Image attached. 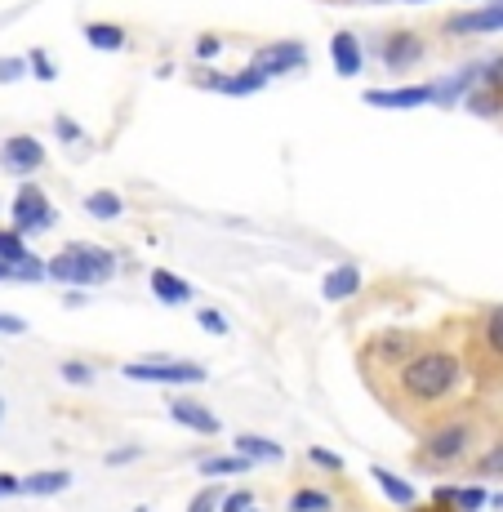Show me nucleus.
I'll return each instance as SVG.
<instances>
[{
  "instance_id": "nucleus-37",
  "label": "nucleus",
  "mask_w": 503,
  "mask_h": 512,
  "mask_svg": "<svg viewBox=\"0 0 503 512\" xmlns=\"http://www.w3.org/2000/svg\"><path fill=\"white\" fill-rule=\"evenodd\" d=\"M308 464H312V468H325V472H343V459L334 455V450H321V446L308 450Z\"/></svg>"
},
{
  "instance_id": "nucleus-33",
  "label": "nucleus",
  "mask_w": 503,
  "mask_h": 512,
  "mask_svg": "<svg viewBox=\"0 0 503 512\" xmlns=\"http://www.w3.org/2000/svg\"><path fill=\"white\" fill-rule=\"evenodd\" d=\"M58 374H63L67 383H76V388L94 383V366H85V361H63V366H58Z\"/></svg>"
},
{
  "instance_id": "nucleus-36",
  "label": "nucleus",
  "mask_w": 503,
  "mask_h": 512,
  "mask_svg": "<svg viewBox=\"0 0 503 512\" xmlns=\"http://www.w3.org/2000/svg\"><path fill=\"white\" fill-rule=\"evenodd\" d=\"M223 54V41L214 32H201L196 36V58H201V63H214V58Z\"/></svg>"
},
{
  "instance_id": "nucleus-15",
  "label": "nucleus",
  "mask_w": 503,
  "mask_h": 512,
  "mask_svg": "<svg viewBox=\"0 0 503 512\" xmlns=\"http://www.w3.org/2000/svg\"><path fill=\"white\" fill-rule=\"evenodd\" d=\"M357 290H361V268L357 263H339V268H330L325 272V281H321V299L325 303H348V299H357Z\"/></svg>"
},
{
  "instance_id": "nucleus-44",
  "label": "nucleus",
  "mask_w": 503,
  "mask_h": 512,
  "mask_svg": "<svg viewBox=\"0 0 503 512\" xmlns=\"http://www.w3.org/2000/svg\"><path fill=\"white\" fill-rule=\"evenodd\" d=\"M410 512H455V508H450V504H428V508H423V504H414Z\"/></svg>"
},
{
  "instance_id": "nucleus-48",
  "label": "nucleus",
  "mask_w": 503,
  "mask_h": 512,
  "mask_svg": "<svg viewBox=\"0 0 503 512\" xmlns=\"http://www.w3.org/2000/svg\"><path fill=\"white\" fill-rule=\"evenodd\" d=\"M406 5H428V0H406Z\"/></svg>"
},
{
  "instance_id": "nucleus-20",
  "label": "nucleus",
  "mask_w": 503,
  "mask_h": 512,
  "mask_svg": "<svg viewBox=\"0 0 503 512\" xmlns=\"http://www.w3.org/2000/svg\"><path fill=\"white\" fill-rule=\"evenodd\" d=\"M232 446H236V455L250 459V464H276V459H285V446H276L272 437H254V432H241Z\"/></svg>"
},
{
  "instance_id": "nucleus-39",
  "label": "nucleus",
  "mask_w": 503,
  "mask_h": 512,
  "mask_svg": "<svg viewBox=\"0 0 503 512\" xmlns=\"http://www.w3.org/2000/svg\"><path fill=\"white\" fill-rule=\"evenodd\" d=\"M138 459H143V450L138 446H121V450L107 455V468H125V464H138Z\"/></svg>"
},
{
  "instance_id": "nucleus-26",
  "label": "nucleus",
  "mask_w": 503,
  "mask_h": 512,
  "mask_svg": "<svg viewBox=\"0 0 503 512\" xmlns=\"http://www.w3.org/2000/svg\"><path fill=\"white\" fill-rule=\"evenodd\" d=\"M27 236L23 232H14V228H0V259L5 263H23L27 259Z\"/></svg>"
},
{
  "instance_id": "nucleus-32",
  "label": "nucleus",
  "mask_w": 503,
  "mask_h": 512,
  "mask_svg": "<svg viewBox=\"0 0 503 512\" xmlns=\"http://www.w3.org/2000/svg\"><path fill=\"white\" fill-rule=\"evenodd\" d=\"M223 504V495H219V486H201L192 495V504H187V512H219Z\"/></svg>"
},
{
  "instance_id": "nucleus-49",
  "label": "nucleus",
  "mask_w": 503,
  "mask_h": 512,
  "mask_svg": "<svg viewBox=\"0 0 503 512\" xmlns=\"http://www.w3.org/2000/svg\"><path fill=\"white\" fill-rule=\"evenodd\" d=\"M134 512H152V508H134Z\"/></svg>"
},
{
  "instance_id": "nucleus-38",
  "label": "nucleus",
  "mask_w": 503,
  "mask_h": 512,
  "mask_svg": "<svg viewBox=\"0 0 503 512\" xmlns=\"http://www.w3.org/2000/svg\"><path fill=\"white\" fill-rule=\"evenodd\" d=\"M54 134H58L63 143H81V125H76L67 112H58V116H54Z\"/></svg>"
},
{
  "instance_id": "nucleus-31",
  "label": "nucleus",
  "mask_w": 503,
  "mask_h": 512,
  "mask_svg": "<svg viewBox=\"0 0 503 512\" xmlns=\"http://www.w3.org/2000/svg\"><path fill=\"white\" fill-rule=\"evenodd\" d=\"M32 72L27 67V58H14V54H0V85H14V81H23V76Z\"/></svg>"
},
{
  "instance_id": "nucleus-13",
  "label": "nucleus",
  "mask_w": 503,
  "mask_h": 512,
  "mask_svg": "<svg viewBox=\"0 0 503 512\" xmlns=\"http://www.w3.org/2000/svg\"><path fill=\"white\" fill-rule=\"evenodd\" d=\"M67 250H72V259L81 263L85 285H103V281L116 277V254L112 250H98V245H85V241H72Z\"/></svg>"
},
{
  "instance_id": "nucleus-14",
  "label": "nucleus",
  "mask_w": 503,
  "mask_h": 512,
  "mask_svg": "<svg viewBox=\"0 0 503 512\" xmlns=\"http://www.w3.org/2000/svg\"><path fill=\"white\" fill-rule=\"evenodd\" d=\"M330 58H334V72H339L343 81L361 76V67H366V49H361L357 32H334L330 36Z\"/></svg>"
},
{
  "instance_id": "nucleus-41",
  "label": "nucleus",
  "mask_w": 503,
  "mask_h": 512,
  "mask_svg": "<svg viewBox=\"0 0 503 512\" xmlns=\"http://www.w3.org/2000/svg\"><path fill=\"white\" fill-rule=\"evenodd\" d=\"M27 321L23 317H9V312H0V334H23Z\"/></svg>"
},
{
  "instance_id": "nucleus-17",
  "label": "nucleus",
  "mask_w": 503,
  "mask_h": 512,
  "mask_svg": "<svg viewBox=\"0 0 503 512\" xmlns=\"http://www.w3.org/2000/svg\"><path fill=\"white\" fill-rule=\"evenodd\" d=\"M477 348L490 361H503V303H490L477 317Z\"/></svg>"
},
{
  "instance_id": "nucleus-43",
  "label": "nucleus",
  "mask_w": 503,
  "mask_h": 512,
  "mask_svg": "<svg viewBox=\"0 0 503 512\" xmlns=\"http://www.w3.org/2000/svg\"><path fill=\"white\" fill-rule=\"evenodd\" d=\"M63 303H67V308H81V303H85V290H67Z\"/></svg>"
},
{
  "instance_id": "nucleus-50",
  "label": "nucleus",
  "mask_w": 503,
  "mask_h": 512,
  "mask_svg": "<svg viewBox=\"0 0 503 512\" xmlns=\"http://www.w3.org/2000/svg\"><path fill=\"white\" fill-rule=\"evenodd\" d=\"M254 512H259V508H254Z\"/></svg>"
},
{
  "instance_id": "nucleus-28",
  "label": "nucleus",
  "mask_w": 503,
  "mask_h": 512,
  "mask_svg": "<svg viewBox=\"0 0 503 512\" xmlns=\"http://www.w3.org/2000/svg\"><path fill=\"white\" fill-rule=\"evenodd\" d=\"M290 512H330V495L325 490H294Z\"/></svg>"
},
{
  "instance_id": "nucleus-42",
  "label": "nucleus",
  "mask_w": 503,
  "mask_h": 512,
  "mask_svg": "<svg viewBox=\"0 0 503 512\" xmlns=\"http://www.w3.org/2000/svg\"><path fill=\"white\" fill-rule=\"evenodd\" d=\"M0 281H18V263H5V259H0Z\"/></svg>"
},
{
  "instance_id": "nucleus-5",
  "label": "nucleus",
  "mask_w": 503,
  "mask_h": 512,
  "mask_svg": "<svg viewBox=\"0 0 503 512\" xmlns=\"http://www.w3.org/2000/svg\"><path fill=\"white\" fill-rule=\"evenodd\" d=\"M379 58L392 76H406L428 58V36L414 32V27H392V32H383V41H379Z\"/></svg>"
},
{
  "instance_id": "nucleus-25",
  "label": "nucleus",
  "mask_w": 503,
  "mask_h": 512,
  "mask_svg": "<svg viewBox=\"0 0 503 512\" xmlns=\"http://www.w3.org/2000/svg\"><path fill=\"white\" fill-rule=\"evenodd\" d=\"M481 90L503 98V49L499 54H481Z\"/></svg>"
},
{
  "instance_id": "nucleus-47",
  "label": "nucleus",
  "mask_w": 503,
  "mask_h": 512,
  "mask_svg": "<svg viewBox=\"0 0 503 512\" xmlns=\"http://www.w3.org/2000/svg\"><path fill=\"white\" fill-rule=\"evenodd\" d=\"M0 423H5V397H0Z\"/></svg>"
},
{
  "instance_id": "nucleus-1",
  "label": "nucleus",
  "mask_w": 503,
  "mask_h": 512,
  "mask_svg": "<svg viewBox=\"0 0 503 512\" xmlns=\"http://www.w3.org/2000/svg\"><path fill=\"white\" fill-rule=\"evenodd\" d=\"M463 374H468V366H463L459 352L423 348L392 374V383H397V397L406 410H437L463 388Z\"/></svg>"
},
{
  "instance_id": "nucleus-2",
  "label": "nucleus",
  "mask_w": 503,
  "mask_h": 512,
  "mask_svg": "<svg viewBox=\"0 0 503 512\" xmlns=\"http://www.w3.org/2000/svg\"><path fill=\"white\" fill-rule=\"evenodd\" d=\"M468 450H472V423L468 419H446V423H437V428H428L419 455H414V468L419 472H446V468L463 464Z\"/></svg>"
},
{
  "instance_id": "nucleus-29",
  "label": "nucleus",
  "mask_w": 503,
  "mask_h": 512,
  "mask_svg": "<svg viewBox=\"0 0 503 512\" xmlns=\"http://www.w3.org/2000/svg\"><path fill=\"white\" fill-rule=\"evenodd\" d=\"M18 281H27V285L49 281V259H41V254H27V259L18 263Z\"/></svg>"
},
{
  "instance_id": "nucleus-18",
  "label": "nucleus",
  "mask_w": 503,
  "mask_h": 512,
  "mask_svg": "<svg viewBox=\"0 0 503 512\" xmlns=\"http://www.w3.org/2000/svg\"><path fill=\"white\" fill-rule=\"evenodd\" d=\"M370 481L383 490V499H392V504H401V508H414V504H419V490H414L406 477H397V472H388V468L374 464V468H370Z\"/></svg>"
},
{
  "instance_id": "nucleus-10",
  "label": "nucleus",
  "mask_w": 503,
  "mask_h": 512,
  "mask_svg": "<svg viewBox=\"0 0 503 512\" xmlns=\"http://www.w3.org/2000/svg\"><path fill=\"white\" fill-rule=\"evenodd\" d=\"M196 85H205V90H214V94H228V98H250V94H259L263 85H268V76H263L254 63H245L241 72H232V76H223V72L196 76Z\"/></svg>"
},
{
  "instance_id": "nucleus-34",
  "label": "nucleus",
  "mask_w": 503,
  "mask_h": 512,
  "mask_svg": "<svg viewBox=\"0 0 503 512\" xmlns=\"http://www.w3.org/2000/svg\"><path fill=\"white\" fill-rule=\"evenodd\" d=\"M219 512H254V490L241 486V490H232V495H223Z\"/></svg>"
},
{
  "instance_id": "nucleus-16",
  "label": "nucleus",
  "mask_w": 503,
  "mask_h": 512,
  "mask_svg": "<svg viewBox=\"0 0 503 512\" xmlns=\"http://www.w3.org/2000/svg\"><path fill=\"white\" fill-rule=\"evenodd\" d=\"M147 285H152V299L165 303V308H179V303H192V285H187L179 272L170 268H152V277H147Z\"/></svg>"
},
{
  "instance_id": "nucleus-9",
  "label": "nucleus",
  "mask_w": 503,
  "mask_h": 512,
  "mask_svg": "<svg viewBox=\"0 0 503 512\" xmlns=\"http://www.w3.org/2000/svg\"><path fill=\"white\" fill-rule=\"evenodd\" d=\"M414 352H423V334H414V330H388V334H379V339L366 348V366H370V361H392V366L401 370L414 357Z\"/></svg>"
},
{
  "instance_id": "nucleus-22",
  "label": "nucleus",
  "mask_w": 503,
  "mask_h": 512,
  "mask_svg": "<svg viewBox=\"0 0 503 512\" xmlns=\"http://www.w3.org/2000/svg\"><path fill=\"white\" fill-rule=\"evenodd\" d=\"M49 281L67 285V290H90V285H85V272H81V263L72 259V250H58L54 259H49Z\"/></svg>"
},
{
  "instance_id": "nucleus-24",
  "label": "nucleus",
  "mask_w": 503,
  "mask_h": 512,
  "mask_svg": "<svg viewBox=\"0 0 503 512\" xmlns=\"http://www.w3.org/2000/svg\"><path fill=\"white\" fill-rule=\"evenodd\" d=\"M85 210L94 214V219H121L125 214V201L116 192H107V187H98V192L85 196Z\"/></svg>"
},
{
  "instance_id": "nucleus-35",
  "label": "nucleus",
  "mask_w": 503,
  "mask_h": 512,
  "mask_svg": "<svg viewBox=\"0 0 503 512\" xmlns=\"http://www.w3.org/2000/svg\"><path fill=\"white\" fill-rule=\"evenodd\" d=\"M196 326H201L205 334H228V317H223L219 308H201L196 312Z\"/></svg>"
},
{
  "instance_id": "nucleus-3",
  "label": "nucleus",
  "mask_w": 503,
  "mask_h": 512,
  "mask_svg": "<svg viewBox=\"0 0 503 512\" xmlns=\"http://www.w3.org/2000/svg\"><path fill=\"white\" fill-rule=\"evenodd\" d=\"M125 379L134 383H161V388H187V383H205L210 370L201 361H170V357H147V361H125Z\"/></svg>"
},
{
  "instance_id": "nucleus-11",
  "label": "nucleus",
  "mask_w": 503,
  "mask_h": 512,
  "mask_svg": "<svg viewBox=\"0 0 503 512\" xmlns=\"http://www.w3.org/2000/svg\"><path fill=\"white\" fill-rule=\"evenodd\" d=\"M366 107H392V112H410V107L437 103V85H401V90H366Z\"/></svg>"
},
{
  "instance_id": "nucleus-23",
  "label": "nucleus",
  "mask_w": 503,
  "mask_h": 512,
  "mask_svg": "<svg viewBox=\"0 0 503 512\" xmlns=\"http://www.w3.org/2000/svg\"><path fill=\"white\" fill-rule=\"evenodd\" d=\"M201 477H245L254 464L250 459H241V455H210V459H201Z\"/></svg>"
},
{
  "instance_id": "nucleus-45",
  "label": "nucleus",
  "mask_w": 503,
  "mask_h": 512,
  "mask_svg": "<svg viewBox=\"0 0 503 512\" xmlns=\"http://www.w3.org/2000/svg\"><path fill=\"white\" fill-rule=\"evenodd\" d=\"M334 5H388V0H334Z\"/></svg>"
},
{
  "instance_id": "nucleus-7",
  "label": "nucleus",
  "mask_w": 503,
  "mask_h": 512,
  "mask_svg": "<svg viewBox=\"0 0 503 512\" xmlns=\"http://www.w3.org/2000/svg\"><path fill=\"white\" fill-rule=\"evenodd\" d=\"M41 165H45V143L36 139V134H9V139L0 143V170L5 174L27 179V174H36Z\"/></svg>"
},
{
  "instance_id": "nucleus-6",
  "label": "nucleus",
  "mask_w": 503,
  "mask_h": 512,
  "mask_svg": "<svg viewBox=\"0 0 503 512\" xmlns=\"http://www.w3.org/2000/svg\"><path fill=\"white\" fill-rule=\"evenodd\" d=\"M441 36H490L503 32V0H490L486 9H468V14H446L437 18Z\"/></svg>"
},
{
  "instance_id": "nucleus-21",
  "label": "nucleus",
  "mask_w": 503,
  "mask_h": 512,
  "mask_svg": "<svg viewBox=\"0 0 503 512\" xmlns=\"http://www.w3.org/2000/svg\"><path fill=\"white\" fill-rule=\"evenodd\" d=\"M85 45L98 54H116L125 49V27L121 23H85Z\"/></svg>"
},
{
  "instance_id": "nucleus-8",
  "label": "nucleus",
  "mask_w": 503,
  "mask_h": 512,
  "mask_svg": "<svg viewBox=\"0 0 503 512\" xmlns=\"http://www.w3.org/2000/svg\"><path fill=\"white\" fill-rule=\"evenodd\" d=\"M254 67H259L263 76H285V72H299L303 63H308V45L303 41H268V45H259L254 49V58H250Z\"/></svg>"
},
{
  "instance_id": "nucleus-40",
  "label": "nucleus",
  "mask_w": 503,
  "mask_h": 512,
  "mask_svg": "<svg viewBox=\"0 0 503 512\" xmlns=\"http://www.w3.org/2000/svg\"><path fill=\"white\" fill-rule=\"evenodd\" d=\"M23 495V477H14V472H0V499H14Z\"/></svg>"
},
{
  "instance_id": "nucleus-27",
  "label": "nucleus",
  "mask_w": 503,
  "mask_h": 512,
  "mask_svg": "<svg viewBox=\"0 0 503 512\" xmlns=\"http://www.w3.org/2000/svg\"><path fill=\"white\" fill-rule=\"evenodd\" d=\"M472 477H503V441L481 450L477 464H472Z\"/></svg>"
},
{
  "instance_id": "nucleus-19",
  "label": "nucleus",
  "mask_w": 503,
  "mask_h": 512,
  "mask_svg": "<svg viewBox=\"0 0 503 512\" xmlns=\"http://www.w3.org/2000/svg\"><path fill=\"white\" fill-rule=\"evenodd\" d=\"M67 486H72V472H63V468H45V472L23 477V495H32V499H54Z\"/></svg>"
},
{
  "instance_id": "nucleus-12",
  "label": "nucleus",
  "mask_w": 503,
  "mask_h": 512,
  "mask_svg": "<svg viewBox=\"0 0 503 512\" xmlns=\"http://www.w3.org/2000/svg\"><path fill=\"white\" fill-rule=\"evenodd\" d=\"M170 419L179 423V428L196 432V437H219V432H223V423H219V415H214L210 406H201V401H187V397H174L170 401Z\"/></svg>"
},
{
  "instance_id": "nucleus-30",
  "label": "nucleus",
  "mask_w": 503,
  "mask_h": 512,
  "mask_svg": "<svg viewBox=\"0 0 503 512\" xmlns=\"http://www.w3.org/2000/svg\"><path fill=\"white\" fill-rule=\"evenodd\" d=\"M27 67H32V76L36 81H58V67H54V58H49V49H32V54H27Z\"/></svg>"
},
{
  "instance_id": "nucleus-46",
  "label": "nucleus",
  "mask_w": 503,
  "mask_h": 512,
  "mask_svg": "<svg viewBox=\"0 0 503 512\" xmlns=\"http://www.w3.org/2000/svg\"><path fill=\"white\" fill-rule=\"evenodd\" d=\"M490 508H495V512H499V508H503V495H490Z\"/></svg>"
},
{
  "instance_id": "nucleus-4",
  "label": "nucleus",
  "mask_w": 503,
  "mask_h": 512,
  "mask_svg": "<svg viewBox=\"0 0 503 512\" xmlns=\"http://www.w3.org/2000/svg\"><path fill=\"white\" fill-rule=\"evenodd\" d=\"M54 219H58L54 205H49V196L36 183H23L14 192V201H9V228L23 232V236L49 232V228H54Z\"/></svg>"
}]
</instances>
